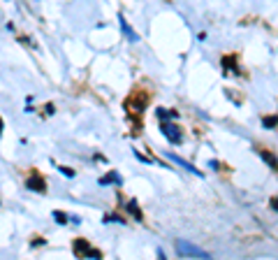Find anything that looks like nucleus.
Returning <instances> with one entry per match:
<instances>
[{
  "label": "nucleus",
  "mask_w": 278,
  "mask_h": 260,
  "mask_svg": "<svg viewBox=\"0 0 278 260\" xmlns=\"http://www.w3.org/2000/svg\"><path fill=\"white\" fill-rule=\"evenodd\" d=\"M0 135H2V121H0Z\"/></svg>",
  "instance_id": "14"
},
{
  "label": "nucleus",
  "mask_w": 278,
  "mask_h": 260,
  "mask_svg": "<svg viewBox=\"0 0 278 260\" xmlns=\"http://www.w3.org/2000/svg\"><path fill=\"white\" fill-rule=\"evenodd\" d=\"M26 186L30 190H37V193H44V190H46V186H44V181L40 179V177H30V179L26 181Z\"/></svg>",
  "instance_id": "5"
},
{
  "label": "nucleus",
  "mask_w": 278,
  "mask_h": 260,
  "mask_svg": "<svg viewBox=\"0 0 278 260\" xmlns=\"http://www.w3.org/2000/svg\"><path fill=\"white\" fill-rule=\"evenodd\" d=\"M260 156H262V161L267 163L269 167H274V170H278V158L274 156V153H269V151H260Z\"/></svg>",
  "instance_id": "7"
},
{
  "label": "nucleus",
  "mask_w": 278,
  "mask_h": 260,
  "mask_svg": "<svg viewBox=\"0 0 278 260\" xmlns=\"http://www.w3.org/2000/svg\"><path fill=\"white\" fill-rule=\"evenodd\" d=\"M176 253L181 256V258H208L207 251H202V249H197V246H192V244H188L185 239H179L176 242Z\"/></svg>",
  "instance_id": "1"
},
{
  "label": "nucleus",
  "mask_w": 278,
  "mask_h": 260,
  "mask_svg": "<svg viewBox=\"0 0 278 260\" xmlns=\"http://www.w3.org/2000/svg\"><path fill=\"white\" fill-rule=\"evenodd\" d=\"M100 184H102V186H109V184H123V179H121L118 172H109V174H104L102 179H100Z\"/></svg>",
  "instance_id": "6"
},
{
  "label": "nucleus",
  "mask_w": 278,
  "mask_h": 260,
  "mask_svg": "<svg viewBox=\"0 0 278 260\" xmlns=\"http://www.w3.org/2000/svg\"><path fill=\"white\" fill-rule=\"evenodd\" d=\"M91 251V246H88L86 239H77L74 242V253H88Z\"/></svg>",
  "instance_id": "8"
},
{
  "label": "nucleus",
  "mask_w": 278,
  "mask_h": 260,
  "mask_svg": "<svg viewBox=\"0 0 278 260\" xmlns=\"http://www.w3.org/2000/svg\"><path fill=\"white\" fill-rule=\"evenodd\" d=\"M158 118L167 121V118H176V112H165V109H158Z\"/></svg>",
  "instance_id": "10"
},
{
  "label": "nucleus",
  "mask_w": 278,
  "mask_h": 260,
  "mask_svg": "<svg viewBox=\"0 0 278 260\" xmlns=\"http://www.w3.org/2000/svg\"><path fill=\"white\" fill-rule=\"evenodd\" d=\"M167 158H169V161H172V163H176V165H181V167H185V170H188V172H195L197 177H202V172L197 170L195 165H190V163H188V161H183V158H179L176 153H167Z\"/></svg>",
  "instance_id": "4"
},
{
  "label": "nucleus",
  "mask_w": 278,
  "mask_h": 260,
  "mask_svg": "<svg viewBox=\"0 0 278 260\" xmlns=\"http://www.w3.org/2000/svg\"><path fill=\"white\" fill-rule=\"evenodd\" d=\"M53 218H56L58 223H68V216L63 214V212H53Z\"/></svg>",
  "instance_id": "12"
},
{
  "label": "nucleus",
  "mask_w": 278,
  "mask_h": 260,
  "mask_svg": "<svg viewBox=\"0 0 278 260\" xmlns=\"http://www.w3.org/2000/svg\"><path fill=\"white\" fill-rule=\"evenodd\" d=\"M271 207H274V209H276V212H278V195L274 197V200H271Z\"/></svg>",
  "instance_id": "13"
},
{
  "label": "nucleus",
  "mask_w": 278,
  "mask_h": 260,
  "mask_svg": "<svg viewBox=\"0 0 278 260\" xmlns=\"http://www.w3.org/2000/svg\"><path fill=\"white\" fill-rule=\"evenodd\" d=\"M118 26H121V30L125 33V37H128L130 42H137V40H139V35L135 33V30H132V26L128 24V21H125V17H123V14L118 17Z\"/></svg>",
  "instance_id": "3"
},
{
  "label": "nucleus",
  "mask_w": 278,
  "mask_h": 260,
  "mask_svg": "<svg viewBox=\"0 0 278 260\" xmlns=\"http://www.w3.org/2000/svg\"><path fill=\"white\" fill-rule=\"evenodd\" d=\"M128 209H130V214L135 216L137 221H141V212H139V207L135 205V200H130V202H128Z\"/></svg>",
  "instance_id": "9"
},
{
  "label": "nucleus",
  "mask_w": 278,
  "mask_h": 260,
  "mask_svg": "<svg viewBox=\"0 0 278 260\" xmlns=\"http://www.w3.org/2000/svg\"><path fill=\"white\" fill-rule=\"evenodd\" d=\"M160 130H162V135H165L167 140H169V142L172 144H179L183 140V135H181V130H179V128L174 126V123H162V128H160Z\"/></svg>",
  "instance_id": "2"
},
{
  "label": "nucleus",
  "mask_w": 278,
  "mask_h": 260,
  "mask_svg": "<svg viewBox=\"0 0 278 260\" xmlns=\"http://www.w3.org/2000/svg\"><path fill=\"white\" fill-rule=\"evenodd\" d=\"M262 123H264V128H274V126H278V117H267Z\"/></svg>",
  "instance_id": "11"
}]
</instances>
